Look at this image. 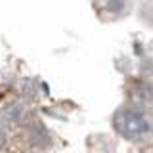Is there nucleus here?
Here are the masks:
<instances>
[{
  "mask_svg": "<svg viewBox=\"0 0 153 153\" xmlns=\"http://www.w3.org/2000/svg\"><path fill=\"white\" fill-rule=\"evenodd\" d=\"M113 126L124 140L130 142H140L146 140L153 130V124L146 111L138 107H123L115 113L113 117Z\"/></svg>",
  "mask_w": 153,
  "mask_h": 153,
  "instance_id": "obj_1",
  "label": "nucleus"
}]
</instances>
